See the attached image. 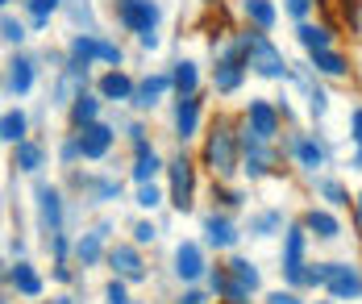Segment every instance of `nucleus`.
<instances>
[{
	"instance_id": "24",
	"label": "nucleus",
	"mask_w": 362,
	"mask_h": 304,
	"mask_svg": "<svg viewBox=\"0 0 362 304\" xmlns=\"http://www.w3.org/2000/svg\"><path fill=\"white\" fill-rule=\"evenodd\" d=\"M246 17L267 34V30L275 25V4H271V0H246Z\"/></svg>"
},
{
	"instance_id": "15",
	"label": "nucleus",
	"mask_w": 362,
	"mask_h": 304,
	"mask_svg": "<svg viewBox=\"0 0 362 304\" xmlns=\"http://www.w3.org/2000/svg\"><path fill=\"white\" fill-rule=\"evenodd\" d=\"M134 79L125 76V71H109V76H100V96L105 100H134Z\"/></svg>"
},
{
	"instance_id": "26",
	"label": "nucleus",
	"mask_w": 362,
	"mask_h": 304,
	"mask_svg": "<svg viewBox=\"0 0 362 304\" xmlns=\"http://www.w3.org/2000/svg\"><path fill=\"white\" fill-rule=\"evenodd\" d=\"M13 167H21V171H37V167H42V146H37V142H17Z\"/></svg>"
},
{
	"instance_id": "4",
	"label": "nucleus",
	"mask_w": 362,
	"mask_h": 304,
	"mask_svg": "<svg viewBox=\"0 0 362 304\" xmlns=\"http://www.w3.org/2000/svg\"><path fill=\"white\" fill-rule=\"evenodd\" d=\"M246 129H250L254 138H262V142H271L275 134H279V113L267 105V100H250V113H246Z\"/></svg>"
},
{
	"instance_id": "32",
	"label": "nucleus",
	"mask_w": 362,
	"mask_h": 304,
	"mask_svg": "<svg viewBox=\"0 0 362 304\" xmlns=\"http://www.w3.org/2000/svg\"><path fill=\"white\" fill-rule=\"evenodd\" d=\"M175 88H180V96H192V92H196V63H180V67H175Z\"/></svg>"
},
{
	"instance_id": "22",
	"label": "nucleus",
	"mask_w": 362,
	"mask_h": 304,
	"mask_svg": "<svg viewBox=\"0 0 362 304\" xmlns=\"http://www.w3.org/2000/svg\"><path fill=\"white\" fill-rule=\"evenodd\" d=\"M313 67H317L321 76H346V71H350V63H346L337 50H317V54H313Z\"/></svg>"
},
{
	"instance_id": "1",
	"label": "nucleus",
	"mask_w": 362,
	"mask_h": 304,
	"mask_svg": "<svg viewBox=\"0 0 362 304\" xmlns=\"http://www.w3.org/2000/svg\"><path fill=\"white\" fill-rule=\"evenodd\" d=\"M242 50H246V59H250V67L258 76H267V79L288 76V59L271 46V38H267L262 30H258V34H242Z\"/></svg>"
},
{
	"instance_id": "37",
	"label": "nucleus",
	"mask_w": 362,
	"mask_h": 304,
	"mask_svg": "<svg viewBox=\"0 0 362 304\" xmlns=\"http://www.w3.org/2000/svg\"><path fill=\"white\" fill-rule=\"evenodd\" d=\"M138 204H142V209H154V204H158V188H154V184H142V192H138Z\"/></svg>"
},
{
	"instance_id": "33",
	"label": "nucleus",
	"mask_w": 362,
	"mask_h": 304,
	"mask_svg": "<svg viewBox=\"0 0 362 304\" xmlns=\"http://www.w3.org/2000/svg\"><path fill=\"white\" fill-rule=\"evenodd\" d=\"M4 142H25V117L21 113H4Z\"/></svg>"
},
{
	"instance_id": "35",
	"label": "nucleus",
	"mask_w": 362,
	"mask_h": 304,
	"mask_svg": "<svg viewBox=\"0 0 362 304\" xmlns=\"http://www.w3.org/2000/svg\"><path fill=\"white\" fill-rule=\"evenodd\" d=\"M21 38H25V25H21L17 17H4V42H13V46H17Z\"/></svg>"
},
{
	"instance_id": "19",
	"label": "nucleus",
	"mask_w": 362,
	"mask_h": 304,
	"mask_svg": "<svg viewBox=\"0 0 362 304\" xmlns=\"http://www.w3.org/2000/svg\"><path fill=\"white\" fill-rule=\"evenodd\" d=\"M204 233H209V246H233L238 242V229L225 217H204Z\"/></svg>"
},
{
	"instance_id": "9",
	"label": "nucleus",
	"mask_w": 362,
	"mask_h": 304,
	"mask_svg": "<svg viewBox=\"0 0 362 304\" xmlns=\"http://www.w3.org/2000/svg\"><path fill=\"white\" fill-rule=\"evenodd\" d=\"M238 54H242V42H238V46H229V50H225V59L217 63V92H233V88L242 83L246 67H242V59H238Z\"/></svg>"
},
{
	"instance_id": "36",
	"label": "nucleus",
	"mask_w": 362,
	"mask_h": 304,
	"mask_svg": "<svg viewBox=\"0 0 362 304\" xmlns=\"http://www.w3.org/2000/svg\"><path fill=\"white\" fill-rule=\"evenodd\" d=\"M321 192H325L333 204H346V192H341V184H333V180H321Z\"/></svg>"
},
{
	"instance_id": "47",
	"label": "nucleus",
	"mask_w": 362,
	"mask_h": 304,
	"mask_svg": "<svg viewBox=\"0 0 362 304\" xmlns=\"http://www.w3.org/2000/svg\"><path fill=\"white\" fill-rule=\"evenodd\" d=\"M59 304H71V300H59Z\"/></svg>"
},
{
	"instance_id": "40",
	"label": "nucleus",
	"mask_w": 362,
	"mask_h": 304,
	"mask_svg": "<svg viewBox=\"0 0 362 304\" xmlns=\"http://www.w3.org/2000/svg\"><path fill=\"white\" fill-rule=\"evenodd\" d=\"M96 196H100V200H117V196H121V184H112V180H105V184L96 188Z\"/></svg>"
},
{
	"instance_id": "8",
	"label": "nucleus",
	"mask_w": 362,
	"mask_h": 304,
	"mask_svg": "<svg viewBox=\"0 0 362 304\" xmlns=\"http://www.w3.org/2000/svg\"><path fill=\"white\" fill-rule=\"evenodd\" d=\"M171 204L175 209H192V163L187 158H175L171 163Z\"/></svg>"
},
{
	"instance_id": "12",
	"label": "nucleus",
	"mask_w": 362,
	"mask_h": 304,
	"mask_svg": "<svg viewBox=\"0 0 362 304\" xmlns=\"http://www.w3.org/2000/svg\"><path fill=\"white\" fill-rule=\"evenodd\" d=\"M171 88H175L171 76H146L142 83H138V92H134V105H138V109H154Z\"/></svg>"
},
{
	"instance_id": "34",
	"label": "nucleus",
	"mask_w": 362,
	"mask_h": 304,
	"mask_svg": "<svg viewBox=\"0 0 362 304\" xmlns=\"http://www.w3.org/2000/svg\"><path fill=\"white\" fill-rule=\"evenodd\" d=\"M271 229H279V213H262V217H254V233H258V238H267Z\"/></svg>"
},
{
	"instance_id": "42",
	"label": "nucleus",
	"mask_w": 362,
	"mask_h": 304,
	"mask_svg": "<svg viewBox=\"0 0 362 304\" xmlns=\"http://www.w3.org/2000/svg\"><path fill=\"white\" fill-rule=\"evenodd\" d=\"M267 304H300V296H296V292H271Z\"/></svg>"
},
{
	"instance_id": "30",
	"label": "nucleus",
	"mask_w": 362,
	"mask_h": 304,
	"mask_svg": "<svg viewBox=\"0 0 362 304\" xmlns=\"http://www.w3.org/2000/svg\"><path fill=\"white\" fill-rule=\"evenodd\" d=\"M25 4H30V13H34V25L42 30V25L50 21V13H54V8H63L67 0H25Z\"/></svg>"
},
{
	"instance_id": "41",
	"label": "nucleus",
	"mask_w": 362,
	"mask_h": 304,
	"mask_svg": "<svg viewBox=\"0 0 362 304\" xmlns=\"http://www.w3.org/2000/svg\"><path fill=\"white\" fill-rule=\"evenodd\" d=\"M134 238H138V242H154V226H150V221H138V226H134Z\"/></svg>"
},
{
	"instance_id": "7",
	"label": "nucleus",
	"mask_w": 362,
	"mask_h": 304,
	"mask_svg": "<svg viewBox=\"0 0 362 304\" xmlns=\"http://www.w3.org/2000/svg\"><path fill=\"white\" fill-rule=\"evenodd\" d=\"M37 213H42V229L54 238L63 229V209H59V192L50 184H37Z\"/></svg>"
},
{
	"instance_id": "6",
	"label": "nucleus",
	"mask_w": 362,
	"mask_h": 304,
	"mask_svg": "<svg viewBox=\"0 0 362 304\" xmlns=\"http://www.w3.org/2000/svg\"><path fill=\"white\" fill-rule=\"evenodd\" d=\"M109 146H112V129L109 125H100V121L83 125V134H79V154H83V158H105Z\"/></svg>"
},
{
	"instance_id": "20",
	"label": "nucleus",
	"mask_w": 362,
	"mask_h": 304,
	"mask_svg": "<svg viewBox=\"0 0 362 304\" xmlns=\"http://www.w3.org/2000/svg\"><path fill=\"white\" fill-rule=\"evenodd\" d=\"M105 233H109V226H100L96 233H88V238H79V246H75V255H79V263L92 267L96 259H100V246H105Z\"/></svg>"
},
{
	"instance_id": "27",
	"label": "nucleus",
	"mask_w": 362,
	"mask_h": 304,
	"mask_svg": "<svg viewBox=\"0 0 362 304\" xmlns=\"http://www.w3.org/2000/svg\"><path fill=\"white\" fill-rule=\"evenodd\" d=\"M229 279L254 292V288H258V267H254L250 259H233V263H229Z\"/></svg>"
},
{
	"instance_id": "28",
	"label": "nucleus",
	"mask_w": 362,
	"mask_h": 304,
	"mask_svg": "<svg viewBox=\"0 0 362 304\" xmlns=\"http://www.w3.org/2000/svg\"><path fill=\"white\" fill-rule=\"evenodd\" d=\"M96 113H100V105H96L92 96H79V100L71 105V121L79 125V129H83V125H92V121H96Z\"/></svg>"
},
{
	"instance_id": "5",
	"label": "nucleus",
	"mask_w": 362,
	"mask_h": 304,
	"mask_svg": "<svg viewBox=\"0 0 362 304\" xmlns=\"http://www.w3.org/2000/svg\"><path fill=\"white\" fill-rule=\"evenodd\" d=\"M284 275L291 283H304V229L284 233Z\"/></svg>"
},
{
	"instance_id": "18",
	"label": "nucleus",
	"mask_w": 362,
	"mask_h": 304,
	"mask_svg": "<svg viewBox=\"0 0 362 304\" xmlns=\"http://www.w3.org/2000/svg\"><path fill=\"white\" fill-rule=\"evenodd\" d=\"M196 121H200V100H196V96H183L180 109H175V129H180V138H192V134H196Z\"/></svg>"
},
{
	"instance_id": "29",
	"label": "nucleus",
	"mask_w": 362,
	"mask_h": 304,
	"mask_svg": "<svg viewBox=\"0 0 362 304\" xmlns=\"http://www.w3.org/2000/svg\"><path fill=\"white\" fill-rule=\"evenodd\" d=\"M154 171H158V154H154V151L138 154V163H134V180H138V184H150V180H154Z\"/></svg>"
},
{
	"instance_id": "13",
	"label": "nucleus",
	"mask_w": 362,
	"mask_h": 304,
	"mask_svg": "<svg viewBox=\"0 0 362 304\" xmlns=\"http://www.w3.org/2000/svg\"><path fill=\"white\" fill-rule=\"evenodd\" d=\"M83 83H88V67L71 59V67L63 71V79H59V92H54V96H59V105H75V100L83 96Z\"/></svg>"
},
{
	"instance_id": "46",
	"label": "nucleus",
	"mask_w": 362,
	"mask_h": 304,
	"mask_svg": "<svg viewBox=\"0 0 362 304\" xmlns=\"http://www.w3.org/2000/svg\"><path fill=\"white\" fill-rule=\"evenodd\" d=\"M358 221H362V196H358Z\"/></svg>"
},
{
	"instance_id": "3",
	"label": "nucleus",
	"mask_w": 362,
	"mask_h": 304,
	"mask_svg": "<svg viewBox=\"0 0 362 304\" xmlns=\"http://www.w3.org/2000/svg\"><path fill=\"white\" fill-rule=\"evenodd\" d=\"M117 21L134 34H150L158 21V4L154 0H117Z\"/></svg>"
},
{
	"instance_id": "44",
	"label": "nucleus",
	"mask_w": 362,
	"mask_h": 304,
	"mask_svg": "<svg viewBox=\"0 0 362 304\" xmlns=\"http://www.w3.org/2000/svg\"><path fill=\"white\" fill-rule=\"evenodd\" d=\"M138 42H142L146 50H154V46H158V34H154V30H150V34H138Z\"/></svg>"
},
{
	"instance_id": "39",
	"label": "nucleus",
	"mask_w": 362,
	"mask_h": 304,
	"mask_svg": "<svg viewBox=\"0 0 362 304\" xmlns=\"http://www.w3.org/2000/svg\"><path fill=\"white\" fill-rule=\"evenodd\" d=\"M105 296H109V304H129V300H125V283H121V279H112Z\"/></svg>"
},
{
	"instance_id": "14",
	"label": "nucleus",
	"mask_w": 362,
	"mask_h": 304,
	"mask_svg": "<svg viewBox=\"0 0 362 304\" xmlns=\"http://www.w3.org/2000/svg\"><path fill=\"white\" fill-rule=\"evenodd\" d=\"M175 271H180V279H200L204 259H200V246H196V242H180V250H175Z\"/></svg>"
},
{
	"instance_id": "23",
	"label": "nucleus",
	"mask_w": 362,
	"mask_h": 304,
	"mask_svg": "<svg viewBox=\"0 0 362 304\" xmlns=\"http://www.w3.org/2000/svg\"><path fill=\"white\" fill-rule=\"evenodd\" d=\"M71 59L83 63V67H88L92 59H100V38H96V34H79V38L71 42Z\"/></svg>"
},
{
	"instance_id": "16",
	"label": "nucleus",
	"mask_w": 362,
	"mask_h": 304,
	"mask_svg": "<svg viewBox=\"0 0 362 304\" xmlns=\"http://www.w3.org/2000/svg\"><path fill=\"white\" fill-rule=\"evenodd\" d=\"M4 83H8V92H13V96H25V92H30V83H34V63H30V59H13Z\"/></svg>"
},
{
	"instance_id": "10",
	"label": "nucleus",
	"mask_w": 362,
	"mask_h": 304,
	"mask_svg": "<svg viewBox=\"0 0 362 304\" xmlns=\"http://www.w3.org/2000/svg\"><path fill=\"white\" fill-rule=\"evenodd\" d=\"M109 263H112V271H117L121 279H134V283H142V279H146V267H142V259H138V250H134V246H112Z\"/></svg>"
},
{
	"instance_id": "25",
	"label": "nucleus",
	"mask_w": 362,
	"mask_h": 304,
	"mask_svg": "<svg viewBox=\"0 0 362 304\" xmlns=\"http://www.w3.org/2000/svg\"><path fill=\"white\" fill-rule=\"evenodd\" d=\"M296 158H300V167H308V171H317V167L325 163V154H321V146H317L313 138H296Z\"/></svg>"
},
{
	"instance_id": "38",
	"label": "nucleus",
	"mask_w": 362,
	"mask_h": 304,
	"mask_svg": "<svg viewBox=\"0 0 362 304\" xmlns=\"http://www.w3.org/2000/svg\"><path fill=\"white\" fill-rule=\"evenodd\" d=\"M308 8H313V0H288V13L296 17V21H304V17H308Z\"/></svg>"
},
{
	"instance_id": "43",
	"label": "nucleus",
	"mask_w": 362,
	"mask_h": 304,
	"mask_svg": "<svg viewBox=\"0 0 362 304\" xmlns=\"http://www.w3.org/2000/svg\"><path fill=\"white\" fill-rule=\"evenodd\" d=\"M350 125H354V142L362 146V109H354V113H350Z\"/></svg>"
},
{
	"instance_id": "11",
	"label": "nucleus",
	"mask_w": 362,
	"mask_h": 304,
	"mask_svg": "<svg viewBox=\"0 0 362 304\" xmlns=\"http://www.w3.org/2000/svg\"><path fill=\"white\" fill-rule=\"evenodd\" d=\"M329 296H333V300H354V296H362V275L354 267L337 263L333 279H329Z\"/></svg>"
},
{
	"instance_id": "17",
	"label": "nucleus",
	"mask_w": 362,
	"mask_h": 304,
	"mask_svg": "<svg viewBox=\"0 0 362 304\" xmlns=\"http://www.w3.org/2000/svg\"><path fill=\"white\" fill-rule=\"evenodd\" d=\"M8 283L21 292V296H42V279H37V271L30 263H17L8 271Z\"/></svg>"
},
{
	"instance_id": "21",
	"label": "nucleus",
	"mask_w": 362,
	"mask_h": 304,
	"mask_svg": "<svg viewBox=\"0 0 362 304\" xmlns=\"http://www.w3.org/2000/svg\"><path fill=\"white\" fill-rule=\"evenodd\" d=\"M296 38H300V46H304L308 54L329 50V30H325V25H300V30H296Z\"/></svg>"
},
{
	"instance_id": "31",
	"label": "nucleus",
	"mask_w": 362,
	"mask_h": 304,
	"mask_svg": "<svg viewBox=\"0 0 362 304\" xmlns=\"http://www.w3.org/2000/svg\"><path fill=\"white\" fill-rule=\"evenodd\" d=\"M308 229H313L317 238H337V221H333L329 213H317V209L308 213Z\"/></svg>"
},
{
	"instance_id": "45",
	"label": "nucleus",
	"mask_w": 362,
	"mask_h": 304,
	"mask_svg": "<svg viewBox=\"0 0 362 304\" xmlns=\"http://www.w3.org/2000/svg\"><path fill=\"white\" fill-rule=\"evenodd\" d=\"M180 304H209V300H204V296H200V292H187V296H183Z\"/></svg>"
},
{
	"instance_id": "2",
	"label": "nucleus",
	"mask_w": 362,
	"mask_h": 304,
	"mask_svg": "<svg viewBox=\"0 0 362 304\" xmlns=\"http://www.w3.org/2000/svg\"><path fill=\"white\" fill-rule=\"evenodd\" d=\"M204 158H209V167L217 171V175H233V167H238V142H233V134L217 125L213 129V138H209V146H204Z\"/></svg>"
}]
</instances>
